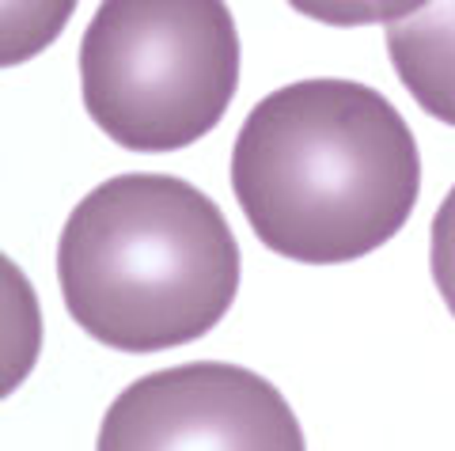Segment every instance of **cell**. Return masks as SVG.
<instances>
[{
  "instance_id": "obj_6",
  "label": "cell",
  "mask_w": 455,
  "mask_h": 451,
  "mask_svg": "<svg viewBox=\"0 0 455 451\" xmlns=\"http://www.w3.org/2000/svg\"><path fill=\"white\" fill-rule=\"evenodd\" d=\"M429 265H433V281H436L440 296H444L448 312L455 315V186L448 190V197L440 202L436 217H433Z\"/></svg>"
},
{
  "instance_id": "obj_4",
  "label": "cell",
  "mask_w": 455,
  "mask_h": 451,
  "mask_svg": "<svg viewBox=\"0 0 455 451\" xmlns=\"http://www.w3.org/2000/svg\"><path fill=\"white\" fill-rule=\"evenodd\" d=\"M95 451H307L284 394L239 364L194 360L125 387Z\"/></svg>"
},
{
  "instance_id": "obj_2",
  "label": "cell",
  "mask_w": 455,
  "mask_h": 451,
  "mask_svg": "<svg viewBox=\"0 0 455 451\" xmlns=\"http://www.w3.org/2000/svg\"><path fill=\"white\" fill-rule=\"evenodd\" d=\"M57 281L84 334L122 353L197 342L239 292V243L212 197L175 175H118L65 220Z\"/></svg>"
},
{
  "instance_id": "obj_1",
  "label": "cell",
  "mask_w": 455,
  "mask_h": 451,
  "mask_svg": "<svg viewBox=\"0 0 455 451\" xmlns=\"http://www.w3.org/2000/svg\"><path fill=\"white\" fill-rule=\"evenodd\" d=\"M232 190L281 258L353 262L403 232L418 205V140L387 95L357 80H296L247 115Z\"/></svg>"
},
{
  "instance_id": "obj_3",
  "label": "cell",
  "mask_w": 455,
  "mask_h": 451,
  "mask_svg": "<svg viewBox=\"0 0 455 451\" xmlns=\"http://www.w3.org/2000/svg\"><path fill=\"white\" fill-rule=\"evenodd\" d=\"M235 88V20L212 0H110L84 31V107L122 148L175 152L194 145L217 130Z\"/></svg>"
},
{
  "instance_id": "obj_5",
  "label": "cell",
  "mask_w": 455,
  "mask_h": 451,
  "mask_svg": "<svg viewBox=\"0 0 455 451\" xmlns=\"http://www.w3.org/2000/svg\"><path fill=\"white\" fill-rule=\"evenodd\" d=\"M387 53L425 115L455 125V4H418L387 27Z\"/></svg>"
}]
</instances>
